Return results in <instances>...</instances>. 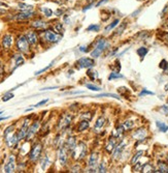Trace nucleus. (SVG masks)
Returning a JSON list of instances; mask_svg holds the SVG:
<instances>
[{"instance_id":"obj_26","label":"nucleus","mask_w":168,"mask_h":173,"mask_svg":"<svg viewBox=\"0 0 168 173\" xmlns=\"http://www.w3.org/2000/svg\"><path fill=\"white\" fill-rule=\"evenodd\" d=\"M143 155V150L137 151V152L134 155V157L132 158V160H131V164H132V165H135L136 163H138V160L140 159Z\"/></svg>"},{"instance_id":"obj_18","label":"nucleus","mask_w":168,"mask_h":173,"mask_svg":"<svg viewBox=\"0 0 168 173\" xmlns=\"http://www.w3.org/2000/svg\"><path fill=\"white\" fill-rule=\"evenodd\" d=\"M97 161H98V153L97 152H93L91 153L89 159V167H90V171L89 172H94L93 170L96 169V165H97Z\"/></svg>"},{"instance_id":"obj_25","label":"nucleus","mask_w":168,"mask_h":173,"mask_svg":"<svg viewBox=\"0 0 168 173\" xmlns=\"http://www.w3.org/2000/svg\"><path fill=\"white\" fill-rule=\"evenodd\" d=\"M155 172H161V173H168V165L164 162H160L158 164V170H155Z\"/></svg>"},{"instance_id":"obj_56","label":"nucleus","mask_w":168,"mask_h":173,"mask_svg":"<svg viewBox=\"0 0 168 173\" xmlns=\"http://www.w3.org/2000/svg\"><path fill=\"white\" fill-rule=\"evenodd\" d=\"M165 90H168V83L165 85Z\"/></svg>"},{"instance_id":"obj_3","label":"nucleus","mask_w":168,"mask_h":173,"mask_svg":"<svg viewBox=\"0 0 168 173\" xmlns=\"http://www.w3.org/2000/svg\"><path fill=\"white\" fill-rule=\"evenodd\" d=\"M107 47H108L107 40H105V38H100V40H98V42L96 43L95 49L91 52V56L93 58H98L99 56L101 55V53L106 50Z\"/></svg>"},{"instance_id":"obj_51","label":"nucleus","mask_w":168,"mask_h":173,"mask_svg":"<svg viewBox=\"0 0 168 173\" xmlns=\"http://www.w3.org/2000/svg\"><path fill=\"white\" fill-rule=\"evenodd\" d=\"M107 1H108V0H101V1H99L98 3L96 4V6H100L102 3H105V2H107Z\"/></svg>"},{"instance_id":"obj_5","label":"nucleus","mask_w":168,"mask_h":173,"mask_svg":"<svg viewBox=\"0 0 168 173\" xmlns=\"http://www.w3.org/2000/svg\"><path fill=\"white\" fill-rule=\"evenodd\" d=\"M41 151H42V144L39 143V142L35 143L32 146L31 150L29 152V160L31 162H36L40 158Z\"/></svg>"},{"instance_id":"obj_44","label":"nucleus","mask_w":168,"mask_h":173,"mask_svg":"<svg viewBox=\"0 0 168 173\" xmlns=\"http://www.w3.org/2000/svg\"><path fill=\"white\" fill-rule=\"evenodd\" d=\"M124 131H125V130H124V127H123V125H121V127H118V129H117V136H118V137H121V136H122L123 135V133H124Z\"/></svg>"},{"instance_id":"obj_39","label":"nucleus","mask_w":168,"mask_h":173,"mask_svg":"<svg viewBox=\"0 0 168 173\" xmlns=\"http://www.w3.org/2000/svg\"><path fill=\"white\" fill-rule=\"evenodd\" d=\"M53 64H54V61L53 62H51V63L49 64L48 66H46V68H41V70H39V71H37V72H35V76H37V75H40V74H42V73H44L46 71H48L49 68H52L53 66Z\"/></svg>"},{"instance_id":"obj_55","label":"nucleus","mask_w":168,"mask_h":173,"mask_svg":"<svg viewBox=\"0 0 168 173\" xmlns=\"http://www.w3.org/2000/svg\"><path fill=\"white\" fill-rule=\"evenodd\" d=\"M7 118H9V117H0V121H2V120L7 119Z\"/></svg>"},{"instance_id":"obj_20","label":"nucleus","mask_w":168,"mask_h":173,"mask_svg":"<svg viewBox=\"0 0 168 173\" xmlns=\"http://www.w3.org/2000/svg\"><path fill=\"white\" fill-rule=\"evenodd\" d=\"M105 122H106V119H105L103 116L99 117L95 124V127H94V132H95V133H100L101 130H102L103 127H104Z\"/></svg>"},{"instance_id":"obj_29","label":"nucleus","mask_w":168,"mask_h":173,"mask_svg":"<svg viewBox=\"0 0 168 173\" xmlns=\"http://www.w3.org/2000/svg\"><path fill=\"white\" fill-rule=\"evenodd\" d=\"M49 157H48V155H44V157L42 158L41 162H40V166H41L42 170H46V169H47V167L49 166Z\"/></svg>"},{"instance_id":"obj_16","label":"nucleus","mask_w":168,"mask_h":173,"mask_svg":"<svg viewBox=\"0 0 168 173\" xmlns=\"http://www.w3.org/2000/svg\"><path fill=\"white\" fill-rule=\"evenodd\" d=\"M125 147H126V142L125 141H122L119 145L116 146V148L113 149V159L115 160L119 159V158L121 157V155H122L123 150L125 149Z\"/></svg>"},{"instance_id":"obj_24","label":"nucleus","mask_w":168,"mask_h":173,"mask_svg":"<svg viewBox=\"0 0 168 173\" xmlns=\"http://www.w3.org/2000/svg\"><path fill=\"white\" fill-rule=\"evenodd\" d=\"M89 127V120L88 119H83L81 122L77 125V131L79 132H83L85 130H87Z\"/></svg>"},{"instance_id":"obj_19","label":"nucleus","mask_w":168,"mask_h":173,"mask_svg":"<svg viewBox=\"0 0 168 173\" xmlns=\"http://www.w3.org/2000/svg\"><path fill=\"white\" fill-rule=\"evenodd\" d=\"M66 147L68 151H70V152H72V150L75 148V146H76V140H75L74 137H72V136H70V137H68L67 141L65 142V145H64Z\"/></svg>"},{"instance_id":"obj_50","label":"nucleus","mask_w":168,"mask_h":173,"mask_svg":"<svg viewBox=\"0 0 168 173\" xmlns=\"http://www.w3.org/2000/svg\"><path fill=\"white\" fill-rule=\"evenodd\" d=\"M125 27H126V24H125V23H124V24H123V25H122V27H120L119 31H118V34L122 33V32H123V29H124V28H125Z\"/></svg>"},{"instance_id":"obj_7","label":"nucleus","mask_w":168,"mask_h":173,"mask_svg":"<svg viewBox=\"0 0 168 173\" xmlns=\"http://www.w3.org/2000/svg\"><path fill=\"white\" fill-rule=\"evenodd\" d=\"M39 129H40V121H39V120H36V121H34L31 125H29V129H28L27 135H26L25 139L27 140V141L33 139L34 136H35L36 134L38 133Z\"/></svg>"},{"instance_id":"obj_13","label":"nucleus","mask_w":168,"mask_h":173,"mask_svg":"<svg viewBox=\"0 0 168 173\" xmlns=\"http://www.w3.org/2000/svg\"><path fill=\"white\" fill-rule=\"evenodd\" d=\"M148 136V131H146L144 127H140V129H137L136 131L133 132L132 138L135 140H138V141H143Z\"/></svg>"},{"instance_id":"obj_54","label":"nucleus","mask_w":168,"mask_h":173,"mask_svg":"<svg viewBox=\"0 0 168 173\" xmlns=\"http://www.w3.org/2000/svg\"><path fill=\"white\" fill-rule=\"evenodd\" d=\"M0 6H7V4L4 3V2H0Z\"/></svg>"},{"instance_id":"obj_46","label":"nucleus","mask_w":168,"mask_h":173,"mask_svg":"<svg viewBox=\"0 0 168 173\" xmlns=\"http://www.w3.org/2000/svg\"><path fill=\"white\" fill-rule=\"evenodd\" d=\"M48 101L49 99H42V101H40L39 103H37L35 105V107H39V106H42V105H44V104H47L48 103Z\"/></svg>"},{"instance_id":"obj_52","label":"nucleus","mask_w":168,"mask_h":173,"mask_svg":"<svg viewBox=\"0 0 168 173\" xmlns=\"http://www.w3.org/2000/svg\"><path fill=\"white\" fill-rule=\"evenodd\" d=\"M57 87H47V88H42L41 90H53V89H56Z\"/></svg>"},{"instance_id":"obj_38","label":"nucleus","mask_w":168,"mask_h":173,"mask_svg":"<svg viewBox=\"0 0 168 173\" xmlns=\"http://www.w3.org/2000/svg\"><path fill=\"white\" fill-rule=\"evenodd\" d=\"M86 87H87L88 89L92 90V91H100V90H101L100 87L94 85V84H87V85H86Z\"/></svg>"},{"instance_id":"obj_32","label":"nucleus","mask_w":168,"mask_h":173,"mask_svg":"<svg viewBox=\"0 0 168 173\" xmlns=\"http://www.w3.org/2000/svg\"><path fill=\"white\" fill-rule=\"evenodd\" d=\"M41 13L47 17V18H49V17L53 16V10L49 7H44H44H41Z\"/></svg>"},{"instance_id":"obj_35","label":"nucleus","mask_w":168,"mask_h":173,"mask_svg":"<svg viewBox=\"0 0 168 173\" xmlns=\"http://www.w3.org/2000/svg\"><path fill=\"white\" fill-rule=\"evenodd\" d=\"M119 19H116L115 21H113V23H111V24H109L108 26H106V27H105V30H106V31H111V30H113V28L116 27V26H117L118 24H119Z\"/></svg>"},{"instance_id":"obj_43","label":"nucleus","mask_w":168,"mask_h":173,"mask_svg":"<svg viewBox=\"0 0 168 173\" xmlns=\"http://www.w3.org/2000/svg\"><path fill=\"white\" fill-rule=\"evenodd\" d=\"M144 94H145V96H146V94H148H148H150V96H153V94H154V92L148 91V90H146L145 88H143V91H141L140 93H139V96H143Z\"/></svg>"},{"instance_id":"obj_30","label":"nucleus","mask_w":168,"mask_h":173,"mask_svg":"<svg viewBox=\"0 0 168 173\" xmlns=\"http://www.w3.org/2000/svg\"><path fill=\"white\" fill-rule=\"evenodd\" d=\"M141 172H144V173H148V172H155V169L151 164H145V165L143 166L141 168Z\"/></svg>"},{"instance_id":"obj_28","label":"nucleus","mask_w":168,"mask_h":173,"mask_svg":"<svg viewBox=\"0 0 168 173\" xmlns=\"http://www.w3.org/2000/svg\"><path fill=\"white\" fill-rule=\"evenodd\" d=\"M156 125L158 127V129L160 130V132H162V133H166L168 131V125L165 124L164 122L156 121Z\"/></svg>"},{"instance_id":"obj_59","label":"nucleus","mask_w":168,"mask_h":173,"mask_svg":"<svg viewBox=\"0 0 168 173\" xmlns=\"http://www.w3.org/2000/svg\"><path fill=\"white\" fill-rule=\"evenodd\" d=\"M167 162H168V157H167Z\"/></svg>"},{"instance_id":"obj_6","label":"nucleus","mask_w":168,"mask_h":173,"mask_svg":"<svg viewBox=\"0 0 168 173\" xmlns=\"http://www.w3.org/2000/svg\"><path fill=\"white\" fill-rule=\"evenodd\" d=\"M73 116L70 113H65L61 116V118L59 119V122H58V129L60 131H64L65 129H67L70 125L72 121Z\"/></svg>"},{"instance_id":"obj_22","label":"nucleus","mask_w":168,"mask_h":173,"mask_svg":"<svg viewBox=\"0 0 168 173\" xmlns=\"http://www.w3.org/2000/svg\"><path fill=\"white\" fill-rule=\"evenodd\" d=\"M24 61H25L24 57H23L21 54H16V55L14 56V68H12V70H16L17 68L22 66V64L24 63Z\"/></svg>"},{"instance_id":"obj_17","label":"nucleus","mask_w":168,"mask_h":173,"mask_svg":"<svg viewBox=\"0 0 168 173\" xmlns=\"http://www.w3.org/2000/svg\"><path fill=\"white\" fill-rule=\"evenodd\" d=\"M26 38H27L28 42H29V44L31 45V46H35V45L37 44V42H38L37 33H36L35 31H33V30L28 31L27 34H26Z\"/></svg>"},{"instance_id":"obj_33","label":"nucleus","mask_w":168,"mask_h":173,"mask_svg":"<svg viewBox=\"0 0 168 173\" xmlns=\"http://www.w3.org/2000/svg\"><path fill=\"white\" fill-rule=\"evenodd\" d=\"M54 29H55V31L57 32V33H59V34L63 33V31H64L63 25H62L61 23H56L55 26H54Z\"/></svg>"},{"instance_id":"obj_23","label":"nucleus","mask_w":168,"mask_h":173,"mask_svg":"<svg viewBox=\"0 0 168 173\" xmlns=\"http://www.w3.org/2000/svg\"><path fill=\"white\" fill-rule=\"evenodd\" d=\"M32 27L35 29H46L48 27V23L44 20H35L32 22Z\"/></svg>"},{"instance_id":"obj_11","label":"nucleus","mask_w":168,"mask_h":173,"mask_svg":"<svg viewBox=\"0 0 168 173\" xmlns=\"http://www.w3.org/2000/svg\"><path fill=\"white\" fill-rule=\"evenodd\" d=\"M44 38H46L47 42L49 43H58L61 40V35L58 34L57 32H54L52 30H46L44 31Z\"/></svg>"},{"instance_id":"obj_12","label":"nucleus","mask_w":168,"mask_h":173,"mask_svg":"<svg viewBox=\"0 0 168 173\" xmlns=\"http://www.w3.org/2000/svg\"><path fill=\"white\" fill-rule=\"evenodd\" d=\"M66 147L65 146H60L58 150V160L61 166H65L67 163V153H66Z\"/></svg>"},{"instance_id":"obj_15","label":"nucleus","mask_w":168,"mask_h":173,"mask_svg":"<svg viewBox=\"0 0 168 173\" xmlns=\"http://www.w3.org/2000/svg\"><path fill=\"white\" fill-rule=\"evenodd\" d=\"M34 12L33 10H22V13L18 14L16 16V20L18 21H25V20H29L32 17L34 16Z\"/></svg>"},{"instance_id":"obj_37","label":"nucleus","mask_w":168,"mask_h":173,"mask_svg":"<svg viewBox=\"0 0 168 173\" xmlns=\"http://www.w3.org/2000/svg\"><path fill=\"white\" fill-rule=\"evenodd\" d=\"M146 53H148V49H146L145 47H140V48L137 50V54H138L141 58L144 57V56L146 55Z\"/></svg>"},{"instance_id":"obj_57","label":"nucleus","mask_w":168,"mask_h":173,"mask_svg":"<svg viewBox=\"0 0 168 173\" xmlns=\"http://www.w3.org/2000/svg\"><path fill=\"white\" fill-rule=\"evenodd\" d=\"M2 113H3V112H2V111H0V115H1Z\"/></svg>"},{"instance_id":"obj_21","label":"nucleus","mask_w":168,"mask_h":173,"mask_svg":"<svg viewBox=\"0 0 168 173\" xmlns=\"http://www.w3.org/2000/svg\"><path fill=\"white\" fill-rule=\"evenodd\" d=\"M116 146H117V141H116V138L111 137L108 139V141H107V143H106V146H105V150H106L107 152L111 153L113 151V149L116 148Z\"/></svg>"},{"instance_id":"obj_41","label":"nucleus","mask_w":168,"mask_h":173,"mask_svg":"<svg viewBox=\"0 0 168 173\" xmlns=\"http://www.w3.org/2000/svg\"><path fill=\"white\" fill-rule=\"evenodd\" d=\"M99 29H100V26H99V25H96V24L90 25L89 27L87 28L88 31H98Z\"/></svg>"},{"instance_id":"obj_40","label":"nucleus","mask_w":168,"mask_h":173,"mask_svg":"<svg viewBox=\"0 0 168 173\" xmlns=\"http://www.w3.org/2000/svg\"><path fill=\"white\" fill-rule=\"evenodd\" d=\"M12 98H14V93H12V91H8V92H6V93L3 96V98H2V101H3V102H7L8 99H12Z\"/></svg>"},{"instance_id":"obj_34","label":"nucleus","mask_w":168,"mask_h":173,"mask_svg":"<svg viewBox=\"0 0 168 173\" xmlns=\"http://www.w3.org/2000/svg\"><path fill=\"white\" fill-rule=\"evenodd\" d=\"M102 96H109V98H115L117 99H121L120 96L115 93H100V94H97L96 98H102Z\"/></svg>"},{"instance_id":"obj_14","label":"nucleus","mask_w":168,"mask_h":173,"mask_svg":"<svg viewBox=\"0 0 168 173\" xmlns=\"http://www.w3.org/2000/svg\"><path fill=\"white\" fill-rule=\"evenodd\" d=\"M12 43H14V36L9 33L4 34L3 38H2V47H3V49H10L12 46Z\"/></svg>"},{"instance_id":"obj_48","label":"nucleus","mask_w":168,"mask_h":173,"mask_svg":"<svg viewBox=\"0 0 168 173\" xmlns=\"http://www.w3.org/2000/svg\"><path fill=\"white\" fill-rule=\"evenodd\" d=\"M161 110L163 111V114L168 115V106H162V107H161Z\"/></svg>"},{"instance_id":"obj_4","label":"nucleus","mask_w":168,"mask_h":173,"mask_svg":"<svg viewBox=\"0 0 168 173\" xmlns=\"http://www.w3.org/2000/svg\"><path fill=\"white\" fill-rule=\"evenodd\" d=\"M86 152H87V147L84 142H79L76 144L75 148L72 150V157L75 160H81L86 157Z\"/></svg>"},{"instance_id":"obj_49","label":"nucleus","mask_w":168,"mask_h":173,"mask_svg":"<svg viewBox=\"0 0 168 173\" xmlns=\"http://www.w3.org/2000/svg\"><path fill=\"white\" fill-rule=\"evenodd\" d=\"M79 170H81V168H79V165L74 166V167L71 168V172H79Z\"/></svg>"},{"instance_id":"obj_47","label":"nucleus","mask_w":168,"mask_h":173,"mask_svg":"<svg viewBox=\"0 0 168 173\" xmlns=\"http://www.w3.org/2000/svg\"><path fill=\"white\" fill-rule=\"evenodd\" d=\"M85 117H87L88 118V119H91V118H92V115H91V114H90V112H86V114H81V118H83V119H84V118H85Z\"/></svg>"},{"instance_id":"obj_36","label":"nucleus","mask_w":168,"mask_h":173,"mask_svg":"<svg viewBox=\"0 0 168 173\" xmlns=\"http://www.w3.org/2000/svg\"><path fill=\"white\" fill-rule=\"evenodd\" d=\"M121 78H124V76L119 74L117 72H113L108 77V80H116V79H121Z\"/></svg>"},{"instance_id":"obj_58","label":"nucleus","mask_w":168,"mask_h":173,"mask_svg":"<svg viewBox=\"0 0 168 173\" xmlns=\"http://www.w3.org/2000/svg\"><path fill=\"white\" fill-rule=\"evenodd\" d=\"M88 1H90V2H91V1H93V0H88Z\"/></svg>"},{"instance_id":"obj_31","label":"nucleus","mask_w":168,"mask_h":173,"mask_svg":"<svg viewBox=\"0 0 168 173\" xmlns=\"http://www.w3.org/2000/svg\"><path fill=\"white\" fill-rule=\"evenodd\" d=\"M122 125H123V127H124L125 131H128V130H131L134 127V122H133L132 120H126Z\"/></svg>"},{"instance_id":"obj_9","label":"nucleus","mask_w":168,"mask_h":173,"mask_svg":"<svg viewBox=\"0 0 168 173\" xmlns=\"http://www.w3.org/2000/svg\"><path fill=\"white\" fill-rule=\"evenodd\" d=\"M29 124H30L29 118H26V119L24 120V122H23V125L21 127V129L17 132V136H18L19 142L22 141V140H24L26 138V135H27L28 129H29V125H30Z\"/></svg>"},{"instance_id":"obj_8","label":"nucleus","mask_w":168,"mask_h":173,"mask_svg":"<svg viewBox=\"0 0 168 173\" xmlns=\"http://www.w3.org/2000/svg\"><path fill=\"white\" fill-rule=\"evenodd\" d=\"M16 171V155H10L4 165V172L12 173Z\"/></svg>"},{"instance_id":"obj_45","label":"nucleus","mask_w":168,"mask_h":173,"mask_svg":"<svg viewBox=\"0 0 168 173\" xmlns=\"http://www.w3.org/2000/svg\"><path fill=\"white\" fill-rule=\"evenodd\" d=\"M98 172H106V169H105V166H104V162H102V163H100V165H99V169H98Z\"/></svg>"},{"instance_id":"obj_42","label":"nucleus","mask_w":168,"mask_h":173,"mask_svg":"<svg viewBox=\"0 0 168 173\" xmlns=\"http://www.w3.org/2000/svg\"><path fill=\"white\" fill-rule=\"evenodd\" d=\"M160 68H162L163 71H165V72H167L168 71V62L166 60H162L160 63Z\"/></svg>"},{"instance_id":"obj_27","label":"nucleus","mask_w":168,"mask_h":173,"mask_svg":"<svg viewBox=\"0 0 168 173\" xmlns=\"http://www.w3.org/2000/svg\"><path fill=\"white\" fill-rule=\"evenodd\" d=\"M18 7L20 8L21 10H33V6L31 4H27V3H23V2H20L18 4Z\"/></svg>"},{"instance_id":"obj_53","label":"nucleus","mask_w":168,"mask_h":173,"mask_svg":"<svg viewBox=\"0 0 168 173\" xmlns=\"http://www.w3.org/2000/svg\"><path fill=\"white\" fill-rule=\"evenodd\" d=\"M79 50H81V51H83V52H86V51H87V49H86L85 47H81V48H79Z\"/></svg>"},{"instance_id":"obj_10","label":"nucleus","mask_w":168,"mask_h":173,"mask_svg":"<svg viewBox=\"0 0 168 173\" xmlns=\"http://www.w3.org/2000/svg\"><path fill=\"white\" fill-rule=\"evenodd\" d=\"M94 64H95L94 60L91 59V58H87V57L81 58V59H79L76 62L77 68H92V66H94Z\"/></svg>"},{"instance_id":"obj_2","label":"nucleus","mask_w":168,"mask_h":173,"mask_svg":"<svg viewBox=\"0 0 168 173\" xmlns=\"http://www.w3.org/2000/svg\"><path fill=\"white\" fill-rule=\"evenodd\" d=\"M16 46L19 52L23 54H27L30 49V44L28 42L26 35H19L16 40Z\"/></svg>"},{"instance_id":"obj_1","label":"nucleus","mask_w":168,"mask_h":173,"mask_svg":"<svg viewBox=\"0 0 168 173\" xmlns=\"http://www.w3.org/2000/svg\"><path fill=\"white\" fill-rule=\"evenodd\" d=\"M3 137L4 140H5L6 145L9 148L15 147L19 142L18 136H17V133L15 132V125H9V127H6L3 133Z\"/></svg>"}]
</instances>
